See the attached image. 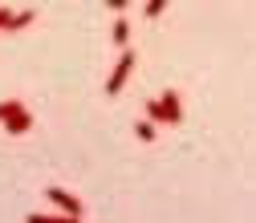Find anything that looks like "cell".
Segmentation results:
<instances>
[{
    "instance_id": "6da1fadb",
    "label": "cell",
    "mask_w": 256,
    "mask_h": 223,
    "mask_svg": "<svg viewBox=\"0 0 256 223\" xmlns=\"http://www.w3.org/2000/svg\"><path fill=\"white\" fill-rule=\"evenodd\" d=\"M0 126H4L8 134H28L33 130V114H28L24 102H0Z\"/></svg>"
},
{
    "instance_id": "5b68a950",
    "label": "cell",
    "mask_w": 256,
    "mask_h": 223,
    "mask_svg": "<svg viewBox=\"0 0 256 223\" xmlns=\"http://www.w3.org/2000/svg\"><path fill=\"white\" fill-rule=\"evenodd\" d=\"M110 41H114L118 49H126V45H130V20H126V16H118V20H114V28H110Z\"/></svg>"
},
{
    "instance_id": "8fae6325",
    "label": "cell",
    "mask_w": 256,
    "mask_h": 223,
    "mask_svg": "<svg viewBox=\"0 0 256 223\" xmlns=\"http://www.w3.org/2000/svg\"><path fill=\"white\" fill-rule=\"evenodd\" d=\"M12 16H16V12H8V8H0V33H12Z\"/></svg>"
},
{
    "instance_id": "7c38bea8",
    "label": "cell",
    "mask_w": 256,
    "mask_h": 223,
    "mask_svg": "<svg viewBox=\"0 0 256 223\" xmlns=\"http://www.w3.org/2000/svg\"><path fill=\"white\" fill-rule=\"evenodd\" d=\"M106 8L110 12H126V8H130V0H106Z\"/></svg>"
},
{
    "instance_id": "277c9868",
    "label": "cell",
    "mask_w": 256,
    "mask_h": 223,
    "mask_svg": "<svg viewBox=\"0 0 256 223\" xmlns=\"http://www.w3.org/2000/svg\"><path fill=\"white\" fill-rule=\"evenodd\" d=\"M158 106H163V114H167V126H179L183 122V102H179L175 89H167L163 98H158Z\"/></svg>"
},
{
    "instance_id": "52a82bcc",
    "label": "cell",
    "mask_w": 256,
    "mask_h": 223,
    "mask_svg": "<svg viewBox=\"0 0 256 223\" xmlns=\"http://www.w3.org/2000/svg\"><path fill=\"white\" fill-rule=\"evenodd\" d=\"M33 20H37V8H24V12H16V16H12V33H20V28H28Z\"/></svg>"
},
{
    "instance_id": "7a4b0ae2",
    "label": "cell",
    "mask_w": 256,
    "mask_h": 223,
    "mask_svg": "<svg viewBox=\"0 0 256 223\" xmlns=\"http://www.w3.org/2000/svg\"><path fill=\"white\" fill-rule=\"evenodd\" d=\"M134 49H122V57H118V65H114V73H110V81H106V93H110V98H118V93H122V85L126 81H130V73H134Z\"/></svg>"
},
{
    "instance_id": "9c48e42d",
    "label": "cell",
    "mask_w": 256,
    "mask_h": 223,
    "mask_svg": "<svg viewBox=\"0 0 256 223\" xmlns=\"http://www.w3.org/2000/svg\"><path fill=\"white\" fill-rule=\"evenodd\" d=\"M142 114H146V122H154V126H158V122H167V114H163V106H158V102H146Z\"/></svg>"
},
{
    "instance_id": "ba28073f",
    "label": "cell",
    "mask_w": 256,
    "mask_h": 223,
    "mask_svg": "<svg viewBox=\"0 0 256 223\" xmlns=\"http://www.w3.org/2000/svg\"><path fill=\"white\" fill-rule=\"evenodd\" d=\"M134 138H142V142H154V122L138 118V122H134Z\"/></svg>"
},
{
    "instance_id": "3957f363",
    "label": "cell",
    "mask_w": 256,
    "mask_h": 223,
    "mask_svg": "<svg viewBox=\"0 0 256 223\" xmlns=\"http://www.w3.org/2000/svg\"><path fill=\"white\" fill-rule=\"evenodd\" d=\"M45 199H49L57 211L74 215V219H82V211H86V207H82V199H78V195H70V191H61V187H49V191H45Z\"/></svg>"
},
{
    "instance_id": "30bf717a",
    "label": "cell",
    "mask_w": 256,
    "mask_h": 223,
    "mask_svg": "<svg viewBox=\"0 0 256 223\" xmlns=\"http://www.w3.org/2000/svg\"><path fill=\"white\" fill-rule=\"evenodd\" d=\"M167 4H171V0H146V16H163Z\"/></svg>"
},
{
    "instance_id": "8992f818",
    "label": "cell",
    "mask_w": 256,
    "mask_h": 223,
    "mask_svg": "<svg viewBox=\"0 0 256 223\" xmlns=\"http://www.w3.org/2000/svg\"><path fill=\"white\" fill-rule=\"evenodd\" d=\"M24 223H82V219H74V215H37V211H33Z\"/></svg>"
}]
</instances>
